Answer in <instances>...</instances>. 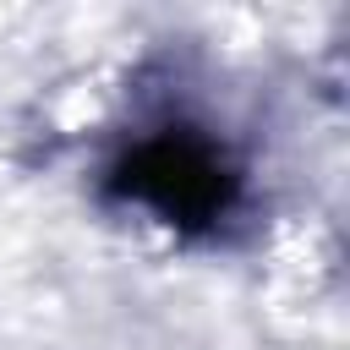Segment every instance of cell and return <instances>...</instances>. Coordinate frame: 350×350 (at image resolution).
Wrapping results in <instances>:
<instances>
[{
  "mask_svg": "<svg viewBox=\"0 0 350 350\" xmlns=\"http://www.w3.org/2000/svg\"><path fill=\"white\" fill-rule=\"evenodd\" d=\"M115 186L180 230H202L235 202V170L224 148L191 126H164L137 137L115 164Z\"/></svg>",
  "mask_w": 350,
  "mask_h": 350,
  "instance_id": "cell-1",
  "label": "cell"
}]
</instances>
